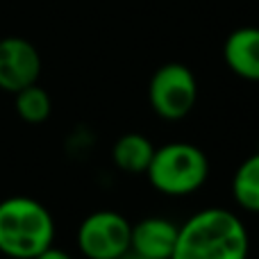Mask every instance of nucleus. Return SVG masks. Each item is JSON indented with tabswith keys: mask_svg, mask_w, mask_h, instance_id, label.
Returning <instances> with one entry per match:
<instances>
[{
	"mask_svg": "<svg viewBox=\"0 0 259 259\" xmlns=\"http://www.w3.org/2000/svg\"><path fill=\"white\" fill-rule=\"evenodd\" d=\"M16 100H14V107L21 121L30 123V125H41L50 118L53 112V100L50 94L46 89H41L39 84H30L25 89L16 91Z\"/></svg>",
	"mask_w": 259,
	"mask_h": 259,
	"instance_id": "9b49d317",
	"label": "nucleus"
},
{
	"mask_svg": "<svg viewBox=\"0 0 259 259\" xmlns=\"http://www.w3.org/2000/svg\"><path fill=\"white\" fill-rule=\"evenodd\" d=\"M132 223L114 209L89 214L77 228V248L87 259H118L130 248Z\"/></svg>",
	"mask_w": 259,
	"mask_h": 259,
	"instance_id": "39448f33",
	"label": "nucleus"
},
{
	"mask_svg": "<svg viewBox=\"0 0 259 259\" xmlns=\"http://www.w3.org/2000/svg\"><path fill=\"white\" fill-rule=\"evenodd\" d=\"M148 103L164 121H182L198 103V80L189 66L168 62L152 73L148 82Z\"/></svg>",
	"mask_w": 259,
	"mask_h": 259,
	"instance_id": "20e7f679",
	"label": "nucleus"
},
{
	"mask_svg": "<svg viewBox=\"0 0 259 259\" xmlns=\"http://www.w3.org/2000/svg\"><path fill=\"white\" fill-rule=\"evenodd\" d=\"M55 241V219L46 205L27 196L0 202V252L9 259H34Z\"/></svg>",
	"mask_w": 259,
	"mask_h": 259,
	"instance_id": "f03ea898",
	"label": "nucleus"
},
{
	"mask_svg": "<svg viewBox=\"0 0 259 259\" xmlns=\"http://www.w3.org/2000/svg\"><path fill=\"white\" fill-rule=\"evenodd\" d=\"M34 259H73L68 255L66 250H62V248H55V246H48L44 252H39Z\"/></svg>",
	"mask_w": 259,
	"mask_h": 259,
	"instance_id": "f8f14e48",
	"label": "nucleus"
},
{
	"mask_svg": "<svg viewBox=\"0 0 259 259\" xmlns=\"http://www.w3.org/2000/svg\"><path fill=\"white\" fill-rule=\"evenodd\" d=\"M155 143L141 132H127L118 137L112 146V161L118 170L127 175H143L152 159Z\"/></svg>",
	"mask_w": 259,
	"mask_h": 259,
	"instance_id": "1a4fd4ad",
	"label": "nucleus"
},
{
	"mask_svg": "<svg viewBox=\"0 0 259 259\" xmlns=\"http://www.w3.org/2000/svg\"><path fill=\"white\" fill-rule=\"evenodd\" d=\"M143 175L161 196L187 198L205 187L209 178V157L193 143L170 141L155 148Z\"/></svg>",
	"mask_w": 259,
	"mask_h": 259,
	"instance_id": "7ed1b4c3",
	"label": "nucleus"
},
{
	"mask_svg": "<svg viewBox=\"0 0 259 259\" xmlns=\"http://www.w3.org/2000/svg\"><path fill=\"white\" fill-rule=\"evenodd\" d=\"M250 234L239 214L207 207L178 228L170 259H248Z\"/></svg>",
	"mask_w": 259,
	"mask_h": 259,
	"instance_id": "f257e3e1",
	"label": "nucleus"
},
{
	"mask_svg": "<svg viewBox=\"0 0 259 259\" xmlns=\"http://www.w3.org/2000/svg\"><path fill=\"white\" fill-rule=\"evenodd\" d=\"M232 198L243 211L259 214V150L246 157L234 170Z\"/></svg>",
	"mask_w": 259,
	"mask_h": 259,
	"instance_id": "9d476101",
	"label": "nucleus"
},
{
	"mask_svg": "<svg viewBox=\"0 0 259 259\" xmlns=\"http://www.w3.org/2000/svg\"><path fill=\"white\" fill-rule=\"evenodd\" d=\"M41 75V55L23 36L0 39V89L7 94L36 84Z\"/></svg>",
	"mask_w": 259,
	"mask_h": 259,
	"instance_id": "423d86ee",
	"label": "nucleus"
},
{
	"mask_svg": "<svg viewBox=\"0 0 259 259\" xmlns=\"http://www.w3.org/2000/svg\"><path fill=\"white\" fill-rule=\"evenodd\" d=\"M223 59L237 77L259 82V27L246 25L230 32L223 44Z\"/></svg>",
	"mask_w": 259,
	"mask_h": 259,
	"instance_id": "6e6552de",
	"label": "nucleus"
},
{
	"mask_svg": "<svg viewBox=\"0 0 259 259\" xmlns=\"http://www.w3.org/2000/svg\"><path fill=\"white\" fill-rule=\"evenodd\" d=\"M178 223L164 216H148L130 230V250L143 259H170L178 239Z\"/></svg>",
	"mask_w": 259,
	"mask_h": 259,
	"instance_id": "0eeeda50",
	"label": "nucleus"
}]
</instances>
